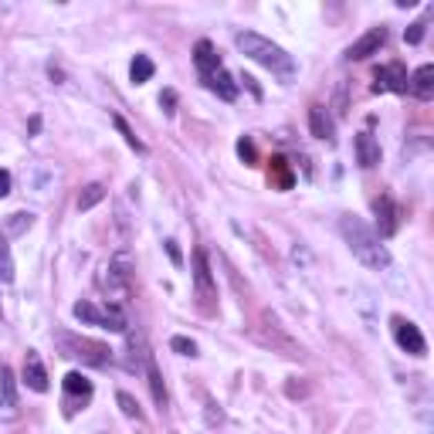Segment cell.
I'll return each mask as SVG.
<instances>
[{
    "label": "cell",
    "instance_id": "277c9868",
    "mask_svg": "<svg viewBox=\"0 0 434 434\" xmlns=\"http://www.w3.org/2000/svg\"><path fill=\"white\" fill-rule=\"evenodd\" d=\"M129 268H132V262H129L126 251H119L109 265L99 268L95 285L102 288V295H106L109 306H122V302H126V295H129Z\"/></svg>",
    "mask_w": 434,
    "mask_h": 434
},
{
    "label": "cell",
    "instance_id": "836d02e7",
    "mask_svg": "<svg viewBox=\"0 0 434 434\" xmlns=\"http://www.w3.org/2000/svg\"><path fill=\"white\" fill-rule=\"evenodd\" d=\"M0 319H3V309H0Z\"/></svg>",
    "mask_w": 434,
    "mask_h": 434
},
{
    "label": "cell",
    "instance_id": "83f0119b",
    "mask_svg": "<svg viewBox=\"0 0 434 434\" xmlns=\"http://www.w3.org/2000/svg\"><path fill=\"white\" fill-rule=\"evenodd\" d=\"M404 41H407V44H421V41H424V21H414V24L404 31Z\"/></svg>",
    "mask_w": 434,
    "mask_h": 434
},
{
    "label": "cell",
    "instance_id": "7402d4cb",
    "mask_svg": "<svg viewBox=\"0 0 434 434\" xmlns=\"http://www.w3.org/2000/svg\"><path fill=\"white\" fill-rule=\"evenodd\" d=\"M153 72H157V65H153V58H150V55H136V58H132V65H129V79H132V85L150 81V79H153Z\"/></svg>",
    "mask_w": 434,
    "mask_h": 434
},
{
    "label": "cell",
    "instance_id": "1f68e13d",
    "mask_svg": "<svg viewBox=\"0 0 434 434\" xmlns=\"http://www.w3.org/2000/svg\"><path fill=\"white\" fill-rule=\"evenodd\" d=\"M166 255H170V262H173V265H184V255H180V248H177V241H173V237L166 241Z\"/></svg>",
    "mask_w": 434,
    "mask_h": 434
},
{
    "label": "cell",
    "instance_id": "6da1fadb",
    "mask_svg": "<svg viewBox=\"0 0 434 434\" xmlns=\"http://www.w3.org/2000/svg\"><path fill=\"white\" fill-rule=\"evenodd\" d=\"M339 235L346 241V248L353 251V258L363 262L366 268H373V272H387L391 268V251L380 244L377 231L370 224H363L359 217H353V214L339 217Z\"/></svg>",
    "mask_w": 434,
    "mask_h": 434
},
{
    "label": "cell",
    "instance_id": "3957f363",
    "mask_svg": "<svg viewBox=\"0 0 434 434\" xmlns=\"http://www.w3.org/2000/svg\"><path fill=\"white\" fill-rule=\"evenodd\" d=\"M55 346L61 350V356H68V359H79L81 366H109L112 363V350L106 346V343H99V339H88V336H75V333H68V329H58L55 333Z\"/></svg>",
    "mask_w": 434,
    "mask_h": 434
},
{
    "label": "cell",
    "instance_id": "44dd1931",
    "mask_svg": "<svg viewBox=\"0 0 434 434\" xmlns=\"http://www.w3.org/2000/svg\"><path fill=\"white\" fill-rule=\"evenodd\" d=\"M207 85H210V88H214L224 102H235V99H237V85H235V79H231L224 68H221V72H214V75L207 79Z\"/></svg>",
    "mask_w": 434,
    "mask_h": 434
},
{
    "label": "cell",
    "instance_id": "d6986e66",
    "mask_svg": "<svg viewBox=\"0 0 434 434\" xmlns=\"http://www.w3.org/2000/svg\"><path fill=\"white\" fill-rule=\"evenodd\" d=\"M31 228H34V214H31V210H17V214H10V217L3 221V235L7 237L28 235Z\"/></svg>",
    "mask_w": 434,
    "mask_h": 434
},
{
    "label": "cell",
    "instance_id": "9c48e42d",
    "mask_svg": "<svg viewBox=\"0 0 434 434\" xmlns=\"http://www.w3.org/2000/svg\"><path fill=\"white\" fill-rule=\"evenodd\" d=\"M373 92H407V68L394 61V65H384L377 72V81H373Z\"/></svg>",
    "mask_w": 434,
    "mask_h": 434
},
{
    "label": "cell",
    "instance_id": "30bf717a",
    "mask_svg": "<svg viewBox=\"0 0 434 434\" xmlns=\"http://www.w3.org/2000/svg\"><path fill=\"white\" fill-rule=\"evenodd\" d=\"M24 384H28L34 394H44V391H48V370H44V363H41L38 350H28V353H24Z\"/></svg>",
    "mask_w": 434,
    "mask_h": 434
},
{
    "label": "cell",
    "instance_id": "f1b7e54d",
    "mask_svg": "<svg viewBox=\"0 0 434 434\" xmlns=\"http://www.w3.org/2000/svg\"><path fill=\"white\" fill-rule=\"evenodd\" d=\"M207 424H210V428H217V424H224V414L217 411V404H214L210 397H207Z\"/></svg>",
    "mask_w": 434,
    "mask_h": 434
},
{
    "label": "cell",
    "instance_id": "484cf974",
    "mask_svg": "<svg viewBox=\"0 0 434 434\" xmlns=\"http://www.w3.org/2000/svg\"><path fill=\"white\" fill-rule=\"evenodd\" d=\"M112 122H116V129H119V132H122V139H126V143H129V146H132L136 153H146V146H143V143L136 139V132H132V129L126 126V119H122V116H116V119H112Z\"/></svg>",
    "mask_w": 434,
    "mask_h": 434
},
{
    "label": "cell",
    "instance_id": "9a60e30c",
    "mask_svg": "<svg viewBox=\"0 0 434 434\" xmlns=\"http://www.w3.org/2000/svg\"><path fill=\"white\" fill-rule=\"evenodd\" d=\"M194 61H197V72L204 75V79H210L214 72H221V58H217V51H214L210 41H197V48H194Z\"/></svg>",
    "mask_w": 434,
    "mask_h": 434
},
{
    "label": "cell",
    "instance_id": "8fae6325",
    "mask_svg": "<svg viewBox=\"0 0 434 434\" xmlns=\"http://www.w3.org/2000/svg\"><path fill=\"white\" fill-rule=\"evenodd\" d=\"M373 214H377V228H380V235L377 237H391L397 231V224H400V214H397V204L391 197H377L373 200Z\"/></svg>",
    "mask_w": 434,
    "mask_h": 434
},
{
    "label": "cell",
    "instance_id": "8992f818",
    "mask_svg": "<svg viewBox=\"0 0 434 434\" xmlns=\"http://www.w3.org/2000/svg\"><path fill=\"white\" fill-rule=\"evenodd\" d=\"M391 326H394V339H397V346H400L404 353H411V356H424V353H428V343H424L421 329H417V326H414L411 319L394 316V319H391Z\"/></svg>",
    "mask_w": 434,
    "mask_h": 434
},
{
    "label": "cell",
    "instance_id": "d4e9b609",
    "mask_svg": "<svg viewBox=\"0 0 434 434\" xmlns=\"http://www.w3.org/2000/svg\"><path fill=\"white\" fill-rule=\"evenodd\" d=\"M0 282H14V258H10V244L0 237Z\"/></svg>",
    "mask_w": 434,
    "mask_h": 434
},
{
    "label": "cell",
    "instance_id": "5bb4252c",
    "mask_svg": "<svg viewBox=\"0 0 434 434\" xmlns=\"http://www.w3.org/2000/svg\"><path fill=\"white\" fill-rule=\"evenodd\" d=\"M309 129H313L316 139H326V143L336 139V122H333V116H329L322 106H313V109H309Z\"/></svg>",
    "mask_w": 434,
    "mask_h": 434
},
{
    "label": "cell",
    "instance_id": "7a4b0ae2",
    "mask_svg": "<svg viewBox=\"0 0 434 434\" xmlns=\"http://www.w3.org/2000/svg\"><path fill=\"white\" fill-rule=\"evenodd\" d=\"M235 44H237V51H241L244 58H251L255 65L268 68V72L278 75L282 81H292L295 75H299L295 58H292L285 48H278L275 41L262 38V34H255V31H241V34H235Z\"/></svg>",
    "mask_w": 434,
    "mask_h": 434
},
{
    "label": "cell",
    "instance_id": "2e32d148",
    "mask_svg": "<svg viewBox=\"0 0 434 434\" xmlns=\"http://www.w3.org/2000/svg\"><path fill=\"white\" fill-rule=\"evenodd\" d=\"M356 159H359L363 170H373V166L380 163V143H377L370 132H359V136H356Z\"/></svg>",
    "mask_w": 434,
    "mask_h": 434
},
{
    "label": "cell",
    "instance_id": "f546056e",
    "mask_svg": "<svg viewBox=\"0 0 434 434\" xmlns=\"http://www.w3.org/2000/svg\"><path fill=\"white\" fill-rule=\"evenodd\" d=\"M159 106H163V112L170 116V112H173V106H177V92H173V88H166V92L159 95Z\"/></svg>",
    "mask_w": 434,
    "mask_h": 434
},
{
    "label": "cell",
    "instance_id": "52a82bcc",
    "mask_svg": "<svg viewBox=\"0 0 434 434\" xmlns=\"http://www.w3.org/2000/svg\"><path fill=\"white\" fill-rule=\"evenodd\" d=\"M194 285H197L200 306L210 313V309H214V295H217V288H214V275H210V265H207V251H204V248L194 251Z\"/></svg>",
    "mask_w": 434,
    "mask_h": 434
},
{
    "label": "cell",
    "instance_id": "603a6c76",
    "mask_svg": "<svg viewBox=\"0 0 434 434\" xmlns=\"http://www.w3.org/2000/svg\"><path fill=\"white\" fill-rule=\"evenodd\" d=\"M102 200H106V187H102V184H88L79 194V210H92V207L102 204Z\"/></svg>",
    "mask_w": 434,
    "mask_h": 434
},
{
    "label": "cell",
    "instance_id": "ffe728a7",
    "mask_svg": "<svg viewBox=\"0 0 434 434\" xmlns=\"http://www.w3.org/2000/svg\"><path fill=\"white\" fill-rule=\"evenodd\" d=\"M146 377H150L153 400H157V407L163 411V407H166V384H163V373H159V366H157V359H153V353H150V359H146Z\"/></svg>",
    "mask_w": 434,
    "mask_h": 434
},
{
    "label": "cell",
    "instance_id": "7c38bea8",
    "mask_svg": "<svg viewBox=\"0 0 434 434\" xmlns=\"http://www.w3.org/2000/svg\"><path fill=\"white\" fill-rule=\"evenodd\" d=\"M88 404L92 400V384L81 377V373H68L65 377V414L72 417V404Z\"/></svg>",
    "mask_w": 434,
    "mask_h": 434
},
{
    "label": "cell",
    "instance_id": "4fadbf2b",
    "mask_svg": "<svg viewBox=\"0 0 434 434\" xmlns=\"http://www.w3.org/2000/svg\"><path fill=\"white\" fill-rule=\"evenodd\" d=\"M129 356H126V370L129 373H139V370H146V359H150V350H146V343H143V333L136 329V333H129Z\"/></svg>",
    "mask_w": 434,
    "mask_h": 434
},
{
    "label": "cell",
    "instance_id": "5b68a950",
    "mask_svg": "<svg viewBox=\"0 0 434 434\" xmlns=\"http://www.w3.org/2000/svg\"><path fill=\"white\" fill-rule=\"evenodd\" d=\"M75 319L81 322H88V326H102V329H109V333H126L129 329V322H126V313L119 309V306H106V309H99L95 302H75Z\"/></svg>",
    "mask_w": 434,
    "mask_h": 434
},
{
    "label": "cell",
    "instance_id": "cb8c5ba5",
    "mask_svg": "<svg viewBox=\"0 0 434 434\" xmlns=\"http://www.w3.org/2000/svg\"><path fill=\"white\" fill-rule=\"evenodd\" d=\"M116 404L122 407V414L129 417V421H143V411H139V400L132 394H126V391H119L116 394Z\"/></svg>",
    "mask_w": 434,
    "mask_h": 434
},
{
    "label": "cell",
    "instance_id": "ac0fdd59",
    "mask_svg": "<svg viewBox=\"0 0 434 434\" xmlns=\"http://www.w3.org/2000/svg\"><path fill=\"white\" fill-rule=\"evenodd\" d=\"M0 411H17V380L10 366H0Z\"/></svg>",
    "mask_w": 434,
    "mask_h": 434
},
{
    "label": "cell",
    "instance_id": "4dcf8cb0",
    "mask_svg": "<svg viewBox=\"0 0 434 434\" xmlns=\"http://www.w3.org/2000/svg\"><path fill=\"white\" fill-rule=\"evenodd\" d=\"M237 157L248 159V163H255V146H251V139H241V143H237Z\"/></svg>",
    "mask_w": 434,
    "mask_h": 434
},
{
    "label": "cell",
    "instance_id": "ba28073f",
    "mask_svg": "<svg viewBox=\"0 0 434 434\" xmlns=\"http://www.w3.org/2000/svg\"><path fill=\"white\" fill-rule=\"evenodd\" d=\"M384 44H387V28H370L363 38L353 41V44L346 48V58H350V61H363V58L377 55Z\"/></svg>",
    "mask_w": 434,
    "mask_h": 434
},
{
    "label": "cell",
    "instance_id": "4316f807",
    "mask_svg": "<svg viewBox=\"0 0 434 434\" xmlns=\"http://www.w3.org/2000/svg\"><path fill=\"white\" fill-rule=\"evenodd\" d=\"M170 350L180 356H197V343L187 339V336H173V339H170Z\"/></svg>",
    "mask_w": 434,
    "mask_h": 434
},
{
    "label": "cell",
    "instance_id": "e0dca14e",
    "mask_svg": "<svg viewBox=\"0 0 434 434\" xmlns=\"http://www.w3.org/2000/svg\"><path fill=\"white\" fill-rule=\"evenodd\" d=\"M407 88L417 95V99H434V65H421L411 79H407Z\"/></svg>",
    "mask_w": 434,
    "mask_h": 434
},
{
    "label": "cell",
    "instance_id": "d6a6232c",
    "mask_svg": "<svg viewBox=\"0 0 434 434\" xmlns=\"http://www.w3.org/2000/svg\"><path fill=\"white\" fill-rule=\"evenodd\" d=\"M7 194H10V173L0 170V197H7Z\"/></svg>",
    "mask_w": 434,
    "mask_h": 434
}]
</instances>
